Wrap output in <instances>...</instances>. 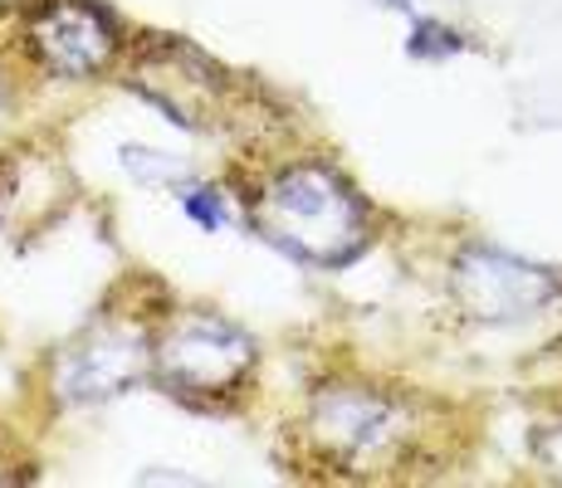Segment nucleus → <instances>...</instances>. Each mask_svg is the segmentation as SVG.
<instances>
[{
  "instance_id": "nucleus-1",
  "label": "nucleus",
  "mask_w": 562,
  "mask_h": 488,
  "mask_svg": "<svg viewBox=\"0 0 562 488\" xmlns=\"http://www.w3.org/2000/svg\"><path fill=\"white\" fill-rule=\"evenodd\" d=\"M255 225L269 245L313 269H342L367 245V205L333 167L299 161L269 181Z\"/></svg>"
},
{
  "instance_id": "nucleus-2",
  "label": "nucleus",
  "mask_w": 562,
  "mask_h": 488,
  "mask_svg": "<svg viewBox=\"0 0 562 488\" xmlns=\"http://www.w3.org/2000/svg\"><path fill=\"white\" fill-rule=\"evenodd\" d=\"M255 366V342L225 318H187L157 347V382L171 396H225Z\"/></svg>"
},
{
  "instance_id": "nucleus-3",
  "label": "nucleus",
  "mask_w": 562,
  "mask_h": 488,
  "mask_svg": "<svg viewBox=\"0 0 562 488\" xmlns=\"http://www.w3.org/2000/svg\"><path fill=\"white\" fill-rule=\"evenodd\" d=\"M456 298L480 322H518L558 298V279L553 269L528 264L509 249L470 245L456 264Z\"/></svg>"
},
{
  "instance_id": "nucleus-4",
  "label": "nucleus",
  "mask_w": 562,
  "mask_h": 488,
  "mask_svg": "<svg viewBox=\"0 0 562 488\" xmlns=\"http://www.w3.org/2000/svg\"><path fill=\"white\" fill-rule=\"evenodd\" d=\"M30 45L54 79H93L113 54V20L89 0H49L30 20Z\"/></svg>"
},
{
  "instance_id": "nucleus-5",
  "label": "nucleus",
  "mask_w": 562,
  "mask_h": 488,
  "mask_svg": "<svg viewBox=\"0 0 562 488\" xmlns=\"http://www.w3.org/2000/svg\"><path fill=\"white\" fill-rule=\"evenodd\" d=\"M313 435L342 459H376L406 435V410L372 390H323L313 400Z\"/></svg>"
},
{
  "instance_id": "nucleus-6",
  "label": "nucleus",
  "mask_w": 562,
  "mask_h": 488,
  "mask_svg": "<svg viewBox=\"0 0 562 488\" xmlns=\"http://www.w3.org/2000/svg\"><path fill=\"white\" fill-rule=\"evenodd\" d=\"M147 376V342L137 332H103V338L83 342L79 352L64 356V400H103L123 396Z\"/></svg>"
},
{
  "instance_id": "nucleus-7",
  "label": "nucleus",
  "mask_w": 562,
  "mask_h": 488,
  "mask_svg": "<svg viewBox=\"0 0 562 488\" xmlns=\"http://www.w3.org/2000/svg\"><path fill=\"white\" fill-rule=\"evenodd\" d=\"M181 211H187V220H196L201 230H221L231 215H225V195L215 186H181Z\"/></svg>"
},
{
  "instance_id": "nucleus-8",
  "label": "nucleus",
  "mask_w": 562,
  "mask_h": 488,
  "mask_svg": "<svg viewBox=\"0 0 562 488\" xmlns=\"http://www.w3.org/2000/svg\"><path fill=\"white\" fill-rule=\"evenodd\" d=\"M123 167L133 171L137 181H153V186H161V181H171V161L161 157V151H143V147H123Z\"/></svg>"
},
{
  "instance_id": "nucleus-9",
  "label": "nucleus",
  "mask_w": 562,
  "mask_h": 488,
  "mask_svg": "<svg viewBox=\"0 0 562 488\" xmlns=\"http://www.w3.org/2000/svg\"><path fill=\"white\" fill-rule=\"evenodd\" d=\"M538 450H543L548 469L562 474V430H553V435H543V444H538Z\"/></svg>"
},
{
  "instance_id": "nucleus-10",
  "label": "nucleus",
  "mask_w": 562,
  "mask_h": 488,
  "mask_svg": "<svg viewBox=\"0 0 562 488\" xmlns=\"http://www.w3.org/2000/svg\"><path fill=\"white\" fill-rule=\"evenodd\" d=\"M392 5H406V0H392Z\"/></svg>"
}]
</instances>
